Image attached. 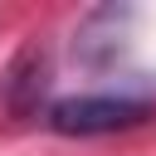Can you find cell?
<instances>
[{"instance_id": "cell-1", "label": "cell", "mask_w": 156, "mask_h": 156, "mask_svg": "<svg viewBox=\"0 0 156 156\" xmlns=\"http://www.w3.org/2000/svg\"><path fill=\"white\" fill-rule=\"evenodd\" d=\"M151 117L146 98H112V93H83V98H58L49 107V127L58 136H102V132H122Z\"/></svg>"}]
</instances>
